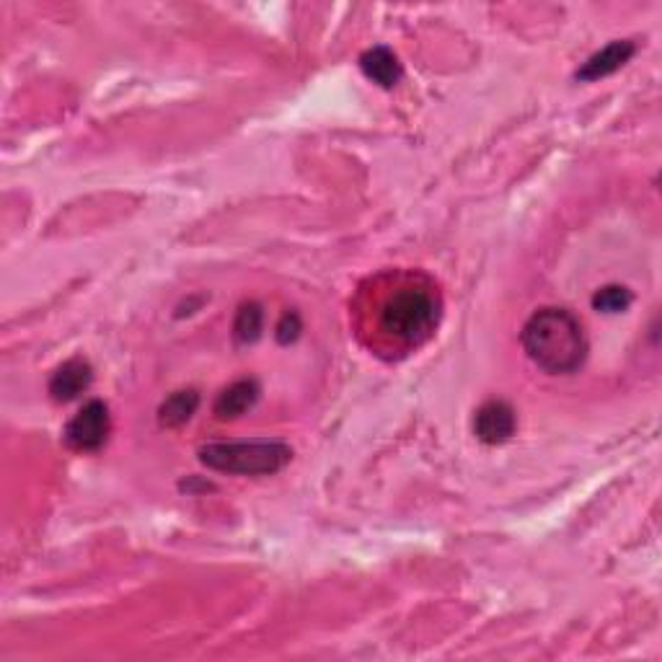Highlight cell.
Masks as SVG:
<instances>
[{
    "label": "cell",
    "instance_id": "6da1fadb",
    "mask_svg": "<svg viewBox=\"0 0 662 662\" xmlns=\"http://www.w3.org/2000/svg\"><path fill=\"white\" fill-rule=\"evenodd\" d=\"M521 342L531 363L548 375L577 373L590 352L583 321L559 306L538 308L523 323Z\"/></svg>",
    "mask_w": 662,
    "mask_h": 662
},
{
    "label": "cell",
    "instance_id": "7a4b0ae2",
    "mask_svg": "<svg viewBox=\"0 0 662 662\" xmlns=\"http://www.w3.org/2000/svg\"><path fill=\"white\" fill-rule=\"evenodd\" d=\"M202 466L231 477H275L292 461V448L282 440L207 442L197 450Z\"/></svg>",
    "mask_w": 662,
    "mask_h": 662
},
{
    "label": "cell",
    "instance_id": "3957f363",
    "mask_svg": "<svg viewBox=\"0 0 662 662\" xmlns=\"http://www.w3.org/2000/svg\"><path fill=\"white\" fill-rule=\"evenodd\" d=\"M438 319V300L423 285H402V288L391 290L378 311L383 334L402 344H414V348L430 340Z\"/></svg>",
    "mask_w": 662,
    "mask_h": 662
},
{
    "label": "cell",
    "instance_id": "277c9868",
    "mask_svg": "<svg viewBox=\"0 0 662 662\" xmlns=\"http://www.w3.org/2000/svg\"><path fill=\"white\" fill-rule=\"evenodd\" d=\"M111 433V414L109 406L102 398H92L81 406L78 412L67 419L63 440L75 453H96L104 448Z\"/></svg>",
    "mask_w": 662,
    "mask_h": 662
},
{
    "label": "cell",
    "instance_id": "5b68a950",
    "mask_svg": "<svg viewBox=\"0 0 662 662\" xmlns=\"http://www.w3.org/2000/svg\"><path fill=\"white\" fill-rule=\"evenodd\" d=\"M517 433V414L502 398H489L473 412V435L484 446H502Z\"/></svg>",
    "mask_w": 662,
    "mask_h": 662
},
{
    "label": "cell",
    "instance_id": "8992f818",
    "mask_svg": "<svg viewBox=\"0 0 662 662\" xmlns=\"http://www.w3.org/2000/svg\"><path fill=\"white\" fill-rule=\"evenodd\" d=\"M94 383V367L86 357H71L65 360L63 365L52 373L50 378V396L55 398L57 404H67L75 402L81 394H86Z\"/></svg>",
    "mask_w": 662,
    "mask_h": 662
},
{
    "label": "cell",
    "instance_id": "52a82bcc",
    "mask_svg": "<svg viewBox=\"0 0 662 662\" xmlns=\"http://www.w3.org/2000/svg\"><path fill=\"white\" fill-rule=\"evenodd\" d=\"M634 55H637V44L631 40L608 42L604 50H598L596 55H590L588 60H585L583 67H579V71L575 73V78L583 81V83L608 78V75L619 73L621 67L627 65Z\"/></svg>",
    "mask_w": 662,
    "mask_h": 662
},
{
    "label": "cell",
    "instance_id": "ba28073f",
    "mask_svg": "<svg viewBox=\"0 0 662 662\" xmlns=\"http://www.w3.org/2000/svg\"><path fill=\"white\" fill-rule=\"evenodd\" d=\"M259 396H261L259 381L254 378L233 381L231 386H225L215 398V406H213L215 417L223 419V423L244 417L248 409H254V404L259 402Z\"/></svg>",
    "mask_w": 662,
    "mask_h": 662
},
{
    "label": "cell",
    "instance_id": "9c48e42d",
    "mask_svg": "<svg viewBox=\"0 0 662 662\" xmlns=\"http://www.w3.org/2000/svg\"><path fill=\"white\" fill-rule=\"evenodd\" d=\"M360 71H363L367 81H373L381 88H394L404 75L396 52L383 47V44H375V47L360 55Z\"/></svg>",
    "mask_w": 662,
    "mask_h": 662
},
{
    "label": "cell",
    "instance_id": "30bf717a",
    "mask_svg": "<svg viewBox=\"0 0 662 662\" xmlns=\"http://www.w3.org/2000/svg\"><path fill=\"white\" fill-rule=\"evenodd\" d=\"M200 406V394L194 388L174 391L169 398H163V404L158 406V425L166 430H177L190 423Z\"/></svg>",
    "mask_w": 662,
    "mask_h": 662
},
{
    "label": "cell",
    "instance_id": "8fae6325",
    "mask_svg": "<svg viewBox=\"0 0 662 662\" xmlns=\"http://www.w3.org/2000/svg\"><path fill=\"white\" fill-rule=\"evenodd\" d=\"M265 331V308L257 300H248L236 311L233 319V337L238 344H254Z\"/></svg>",
    "mask_w": 662,
    "mask_h": 662
},
{
    "label": "cell",
    "instance_id": "7c38bea8",
    "mask_svg": "<svg viewBox=\"0 0 662 662\" xmlns=\"http://www.w3.org/2000/svg\"><path fill=\"white\" fill-rule=\"evenodd\" d=\"M631 300H634V296L623 285H604L592 296V308L600 313H623L631 306Z\"/></svg>",
    "mask_w": 662,
    "mask_h": 662
},
{
    "label": "cell",
    "instance_id": "4fadbf2b",
    "mask_svg": "<svg viewBox=\"0 0 662 662\" xmlns=\"http://www.w3.org/2000/svg\"><path fill=\"white\" fill-rule=\"evenodd\" d=\"M300 331H303V321H300L298 311H285L275 327V337L280 344H292L300 337Z\"/></svg>",
    "mask_w": 662,
    "mask_h": 662
}]
</instances>
